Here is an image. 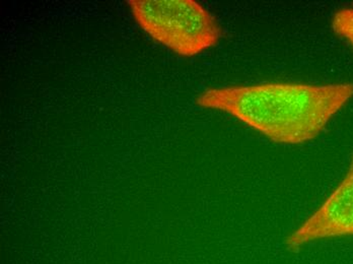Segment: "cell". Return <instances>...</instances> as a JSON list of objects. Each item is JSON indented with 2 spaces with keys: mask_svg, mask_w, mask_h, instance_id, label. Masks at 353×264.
I'll return each mask as SVG.
<instances>
[{
  "mask_svg": "<svg viewBox=\"0 0 353 264\" xmlns=\"http://www.w3.org/2000/svg\"><path fill=\"white\" fill-rule=\"evenodd\" d=\"M353 236V156L343 179L324 203L285 240L288 250L331 238Z\"/></svg>",
  "mask_w": 353,
  "mask_h": 264,
  "instance_id": "3",
  "label": "cell"
},
{
  "mask_svg": "<svg viewBox=\"0 0 353 264\" xmlns=\"http://www.w3.org/2000/svg\"><path fill=\"white\" fill-rule=\"evenodd\" d=\"M127 4L142 31L180 57H196L223 38L216 18L195 0H127Z\"/></svg>",
  "mask_w": 353,
  "mask_h": 264,
  "instance_id": "2",
  "label": "cell"
},
{
  "mask_svg": "<svg viewBox=\"0 0 353 264\" xmlns=\"http://www.w3.org/2000/svg\"><path fill=\"white\" fill-rule=\"evenodd\" d=\"M352 98L353 83H266L210 88L196 104L230 114L273 143L301 145L319 136Z\"/></svg>",
  "mask_w": 353,
  "mask_h": 264,
  "instance_id": "1",
  "label": "cell"
},
{
  "mask_svg": "<svg viewBox=\"0 0 353 264\" xmlns=\"http://www.w3.org/2000/svg\"><path fill=\"white\" fill-rule=\"evenodd\" d=\"M333 31L345 39L353 48V8H343L336 12L332 19Z\"/></svg>",
  "mask_w": 353,
  "mask_h": 264,
  "instance_id": "4",
  "label": "cell"
}]
</instances>
